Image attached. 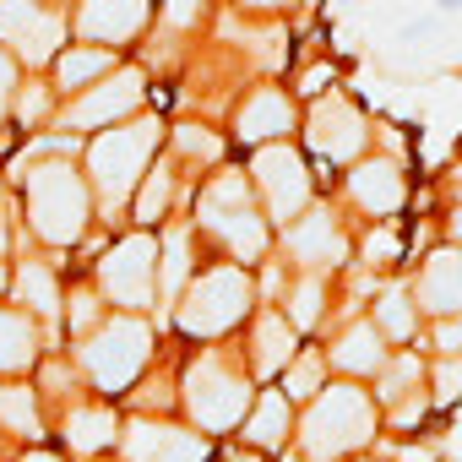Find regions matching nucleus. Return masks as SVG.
I'll list each match as a JSON object with an SVG mask.
<instances>
[{
	"label": "nucleus",
	"instance_id": "nucleus-1",
	"mask_svg": "<svg viewBox=\"0 0 462 462\" xmlns=\"http://www.w3.org/2000/svg\"><path fill=\"white\" fill-rule=\"evenodd\" d=\"M28 223L44 245H77L88 235L93 217V185L82 174V163H71V152H39V163H28Z\"/></svg>",
	"mask_w": 462,
	"mask_h": 462
},
{
	"label": "nucleus",
	"instance_id": "nucleus-2",
	"mask_svg": "<svg viewBox=\"0 0 462 462\" xmlns=\"http://www.w3.org/2000/svg\"><path fill=\"white\" fill-rule=\"evenodd\" d=\"M158 147H163V120H158V115L115 120V125H104V131L82 147V174H88V185H93L109 207H120V201L136 196V185H142L147 163L158 158Z\"/></svg>",
	"mask_w": 462,
	"mask_h": 462
},
{
	"label": "nucleus",
	"instance_id": "nucleus-3",
	"mask_svg": "<svg viewBox=\"0 0 462 462\" xmlns=\"http://www.w3.org/2000/svg\"><path fill=\"white\" fill-rule=\"evenodd\" d=\"M375 440V397L354 381L321 386L300 424V462H343Z\"/></svg>",
	"mask_w": 462,
	"mask_h": 462
},
{
	"label": "nucleus",
	"instance_id": "nucleus-4",
	"mask_svg": "<svg viewBox=\"0 0 462 462\" xmlns=\"http://www.w3.org/2000/svg\"><path fill=\"white\" fill-rule=\"evenodd\" d=\"M256 305V283L245 267H207L201 278H190V289L174 300V327L185 337H223L235 332Z\"/></svg>",
	"mask_w": 462,
	"mask_h": 462
},
{
	"label": "nucleus",
	"instance_id": "nucleus-5",
	"mask_svg": "<svg viewBox=\"0 0 462 462\" xmlns=\"http://www.w3.org/2000/svg\"><path fill=\"white\" fill-rule=\"evenodd\" d=\"M152 359V327L136 310H120L98 321L88 337H77V365L98 392H125Z\"/></svg>",
	"mask_w": 462,
	"mask_h": 462
},
{
	"label": "nucleus",
	"instance_id": "nucleus-6",
	"mask_svg": "<svg viewBox=\"0 0 462 462\" xmlns=\"http://www.w3.org/2000/svg\"><path fill=\"white\" fill-rule=\"evenodd\" d=\"M185 408L190 419L207 430V435H223V430H235L251 408V381L245 370L235 365H223V354H201L190 370H185Z\"/></svg>",
	"mask_w": 462,
	"mask_h": 462
},
{
	"label": "nucleus",
	"instance_id": "nucleus-7",
	"mask_svg": "<svg viewBox=\"0 0 462 462\" xmlns=\"http://www.w3.org/2000/svg\"><path fill=\"white\" fill-rule=\"evenodd\" d=\"M98 294L115 300L120 310H152L158 305V240L147 228L125 235L104 262H98Z\"/></svg>",
	"mask_w": 462,
	"mask_h": 462
},
{
	"label": "nucleus",
	"instance_id": "nucleus-8",
	"mask_svg": "<svg viewBox=\"0 0 462 462\" xmlns=\"http://www.w3.org/2000/svg\"><path fill=\"white\" fill-rule=\"evenodd\" d=\"M0 44L23 66H50L66 44V6L60 0H0Z\"/></svg>",
	"mask_w": 462,
	"mask_h": 462
},
{
	"label": "nucleus",
	"instance_id": "nucleus-9",
	"mask_svg": "<svg viewBox=\"0 0 462 462\" xmlns=\"http://www.w3.org/2000/svg\"><path fill=\"white\" fill-rule=\"evenodd\" d=\"M251 190H262L267 223H294L310 207V190H316L310 185V163L289 142H262V152L251 163Z\"/></svg>",
	"mask_w": 462,
	"mask_h": 462
},
{
	"label": "nucleus",
	"instance_id": "nucleus-10",
	"mask_svg": "<svg viewBox=\"0 0 462 462\" xmlns=\"http://www.w3.org/2000/svg\"><path fill=\"white\" fill-rule=\"evenodd\" d=\"M142 98H147V77L136 71V66H115V71H104L98 82H88L82 93H71V104H66V125L71 131H104V125H115V120H131L136 109H142Z\"/></svg>",
	"mask_w": 462,
	"mask_h": 462
},
{
	"label": "nucleus",
	"instance_id": "nucleus-11",
	"mask_svg": "<svg viewBox=\"0 0 462 462\" xmlns=\"http://www.w3.org/2000/svg\"><path fill=\"white\" fill-rule=\"evenodd\" d=\"M305 136H310V147H316L321 158H332V163H354V158H365V147H370V120H365L343 93H327V98L310 109Z\"/></svg>",
	"mask_w": 462,
	"mask_h": 462
},
{
	"label": "nucleus",
	"instance_id": "nucleus-12",
	"mask_svg": "<svg viewBox=\"0 0 462 462\" xmlns=\"http://www.w3.org/2000/svg\"><path fill=\"white\" fill-rule=\"evenodd\" d=\"M152 17V0H82L71 12V28L82 44H104V50H120L131 44Z\"/></svg>",
	"mask_w": 462,
	"mask_h": 462
},
{
	"label": "nucleus",
	"instance_id": "nucleus-13",
	"mask_svg": "<svg viewBox=\"0 0 462 462\" xmlns=\"http://www.w3.org/2000/svg\"><path fill=\"white\" fill-rule=\"evenodd\" d=\"M348 196H354V207L365 212V217H392V212H402V201H408V174H402V163L397 158H354L348 163Z\"/></svg>",
	"mask_w": 462,
	"mask_h": 462
},
{
	"label": "nucleus",
	"instance_id": "nucleus-14",
	"mask_svg": "<svg viewBox=\"0 0 462 462\" xmlns=\"http://www.w3.org/2000/svg\"><path fill=\"white\" fill-rule=\"evenodd\" d=\"M120 451H125V462H201L207 457V440L190 435V430H180V424L136 419V424H125Z\"/></svg>",
	"mask_w": 462,
	"mask_h": 462
},
{
	"label": "nucleus",
	"instance_id": "nucleus-15",
	"mask_svg": "<svg viewBox=\"0 0 462 462\" xmlns=\"http://www.w3.org/2000/svg\"><path fill=\"white\" fill-rule=\"evenodd\" d=\"M413 305L430 316H462V245H440L424 256L413 278Z\"/></svg>",
	"mask_w": 462,
	"mask_h": 462
},
{
	"label": "nucleus",
	"instance_id": "nucleus-16",
	"mask_svg": "<svg viewBox=\"0 0 462 462\" xmlns=\"http://www.w3.org/2000/svg\"><path fill=\"white\" fill-rule=\"evenodd\" d=\"M289 435H294V402L283 397V386L251 397V408H245V419H240V440H245V451H256V457H278V451L289 446Z\"/></svg>",
	"mask_w": 462,
	"mask_h": 462
},
{
	"label": "nucleus",
	"instance_id": "nucleus-17",
	"mask_svg": "<svg viewBox=\"0 0 462 462\" xmlns=\"http://www.w3.org/2000/svg\"><path fill=\"white\" fill-rule=\"evenodd\" d=\"M289 228V245H294V256L305 262V267H337L343 256H348V240H343V228H337V217L332 212H300L294 223H283Z\"/></svg>",
	"mask_w": 462,
	"mask_h": 462
},
{
	"label": "nucleus",
	"instance_id": "nucleus-18",
	"mask_svg": "<svg viewBox=\"0 0 462 462\" xmlns=\"http://www.w3.org/2000/svg\"><path fill=\"white\" fill-rule=\"evenodd\" d=\"M289 131H294V98L283 93V88H256L251 98H245V109H240V120H235V136L240 142H289Z\"/></svg>",
	"mask_w": 462,
	"mask_h": 462
},
{
	"label": "nucleus",
	"instance_id": "nucleus-19",
	"mask_svg": "<svg viewBox=\"0 0 462 462\" xmlns=\"http://www.w3.org/2000/svg\"><path fill=\"white\" fill-rule=\"evenodd\" d=\"M327 365H332V370H343L348 381L375 375V370L386 365V337H381V327H375V321H348V327L337 332V343H332Z\"/></svg>",
	"mask_w": 462,
	"mask_h": 462
},
{
	"label": "nucleus",
	"instance_id": "nucleus-20",
	"mask_svg": "<svg viewBox=\"0 0 462 462\" xmlns=\"http://www.w3.org/2000/svg\"><path fill=\"white\" fill-rule=\"evenodd\" d=\"M39 316L23 305H0V375H23L39 359Z\"/></svg>",
	"mask_w": 462,
	"mask_h": 462
},
{
	"label": "nucleus",
	"instance_id": "nucleus-21",
	"mask_svg": "<svg viewBox=\"0 0 462 462\" xmlns=\"http://www.w3.org/2000/svg\"><path fill=\"white\" fill-rule=\"evenodd\" d=\"M294 359V321L283 310H262L251 327V375H283Z\"/></svg>",
	"mask_w": 462,
	"mask_h": 462
},
{
	"label": "nucleus",
	"instance_id": "nucleus-22",
	"mask_svg": "<svg viewBox=\"0 0 462 462\" xmlns=\"http://www.w3.org/2000/svg\"><path fill=\"white\" fill-rule=\"evenodd\" d=\"M201 228H212V235L235 251L240 262H256L262 251H267V217L256 212V207H235V212H217V217H201Z\"/></svg>",
	"mask_w": 462,
	"mask_h": 462
},
{
	"label": "nucleus",
	"instance_id": "nucleus-23",
	"mask_svg": "<svg viewBox=\"0 0 462 462\" xmlns=\"http://www.w3.org/2000/svg\"><path fill=\"white\" fill-rule=\"evenodd\" d=\"M104 71H115V50H104V44H60V55H55V88L66 98L82 93L88 82H98Z\"/></svg>",
	"mask_w": 462,
	"mask_h": 462
},
{
	"label": "nucleus",
	"instance_id": "nucleus-24",
	"mask_svg": "<svg viewBox=\"0 0 462 462\" xmlns=\"http://www.w3.org/2000/svg\"><path fill=\"white\" fill-rule=\"evenodd\" d=\"M66 440H71V451H82V457H104V451L120 440L115 408H109V402H82V408L66 419Z\"/></svg>",
	"mask_w": 462,
	"mask_h": 462
},
{
	"label": "nucleus",
	"instance_id": "nucleus-25",
	"mask_svg": "<svg viewBox=\"0 0 462 462\" xmlns=\"http://www.w3.org/2000/svg\"><path fill=\"white\" fill-rule=\"evenodd\" d=\"M12 289H17V305L33 310L39 321H55V316H60V283H55V273H50L44 262H23Z\"/></svg>",
	"mask_w": 462,
	"mask_h": 462
},
{
	"label": "nucleus",
	"instance_id": "nucleus-26",
	"mask_svg": "<svg viewBox=\"0 0 462 462\" xmlns=\"http://www.w3.org/2000/svg\"><path fill=\"white\" fill-rule=\"evenodd\" d=\"M375 327H381L386 343H413V337H419L413 289H381V300H375Z\"/></svg>",
	"mask_w": 462,
	"mask_h": 462
},
{
	"label": "nucleus",
	"instance_id": "nucleus-27",
	"mask_svg": "<svg viewBox=\"0 0 462 462\" xmlns=\"http://www.w3.org/2000/svg\"><path fill=\"white\" fill-rule=\"evenodd\" d=\"M158 300H180V283H190V235L185 228H169L163 235V251H158Z\"/></svg>",
	"mask_w": 462,
	"mask_h": 462
},
{
	"label": "nucleus",
	"instance_id": "nucleus-28",
	"mask_svg": "<svg viewBox=\"0 0 462 462\" xmlns=\"http://www.w3.org/2000/svg\"><path fill=\"white\" fill-rule=\"evenodd\" d=\"M169 190H174V169L152 158V163H147V174H142V190H136L131 217H136V223H158V217H163V207H169Z\"/></svg>",
	"mask_w": 462,
	"mask_h": 462
},
{
	"label": "nucleus",
	"instance_id": "nucleus-29",
	"mask_svg": "<svg viewBox=\"0 0 462 462\" xmlns=\"http://www.w3.org/2000/svg\"><path fill=\"white\" fill-rule=\"evenodd\" d=\"M0 424L17 430L23 440H39V435H44V424H39V408H33V392H28V386H6V381H0Z\"/></svg>",
	"mask_w": 462,
	"mask_h": 462
},
{
	"label": "nucleus",
	"instance_id": "nucleus-30",
	"mask_svg": "<svg viewBox=\"0 0 462 462\" xmlns=\"http://www.w3.org/2000/svg\"><path fill=\"white\" fill-rule=\"evenodd\" d=\"M321 386H327V359L321 354H294L283 365V397L289 402H310Z\"/></svg>",
	"mask_w": 462,
	"mask_h": 462
},
{
	"label": "nucleus",
	"instance_id": "nucleus-31",
	"mask_svg": "<svg viewBox=\"0 0 462 462\" xmlns=\"http://www.w3.org/2000/svg\"><path fill=\"white\" fill-rule=\"evenodd\" d=\"M375 375H381V392H375L381 402H402V397H413V392H424V386H419V375H424V365H419L413 354H402L397 365L386 359V365H381Z\"/></svg>",
	"mask_w": 462,
	"mask_h": 462
},
{
	"label": "nucleus",
	"instance_id": "nucleus-32",
	"mask_svg": "<svg viewBox=\"0 0 462 462\" xmlns=\"http://www.w3.org/2000/svg\"><path fill=\"white\" fill-rule=\"evenodd\" d=\"M321 310H327V278H321V273H316V278H300L294 294H289V321H294V327H316Z\"/></svg>",
	"mask_w": 462,
	"mask_h": 462
},
{
	"label": "nucleus",
	"instance_id": "nucleus-33",
	"mask_svg": "<svg viewBox=\"0 0 462 462\" xmlns=\"http://www.w3.org/2000/svg\"><path fill=\"white\" fill-rule=\"evenodd\" d=\"M60 310H66V321H71V337H88L98 321H104V294L88 283V289H71L66 300H60Z\"/></svg>",
	"mask_w": 462,
	"mask_h": 462
},
{
	"label": "nucleus",
	"instance_id": "nucleus-34",
	"mask_svg": "<svg viewBox=\"0 0 462 462\" xmlns=\"http://www.w3.org/2000/svg\"><path fill=\"white\" fill-rule=\"evenodd\" d=\"M462 397V354H440L435 370H430V402H457Z\"/></svg>",
	"mask_w": 462,
	"mask_h": 462
},
{
	"label": "nucleus",
	"instance_id": "nucleus-35",
	"mask_svg": "<svg viewBox=\"0 0 462 462\" xmlns=\"http://www.w3.org/2000/svg\"><path fill=\"white\" fill-rule=\"evenodd\" d=\"M174 147H180L185 158H223V136H212V131H201V125H180V131H174Z\"/></svg>",
	"mask_w": 462,
	"mask_h": 462
},
{
	"label": "nucleus",
	"instance_id": "nucleus-36",
	"mask_svg": "<svg viewBox=\"0 0 462 462\" xmlns=\"http://www.w3.org/2000/svg\"><path fill=\"white\" fill-rule=\"evenodd\" d=\"M397 251H402V240L392 235V228H375V235L359 245V256H365V267H392L397 262Z\"/></svg>",
	"mask_w": 462,
	"mask_h": 462
},
{
	"label": "nucleus",
	"instance_id": "nucleus-37",
	"mask_svg": "<svg viewBox=\"0 0 462 462\" xmlns=\"http://www.w3.org/2000/svg\"><path fill=\"white\" fill-rule=\"evenodd\" d=\"M17 88H23V60L0 44V120L12 115V98H17Z\"/></svg>",
	"mask_w": 462,
	"mask_h": 462
},
{
	"label": "nucleus",
	"instance_id": "nucleus-38",
	"mask_svg": "<svg viewBox=\"0 0 462 462\" xmlns=\"http://www.w3.org/2000/svg\"><path fill=\"white\" fill-rule=\"evenodd\" d=\"M430 343H435V354H462V316H435Z\"/></svg>",
	"mask_w": 462,
	"mask_h": 462
},
{
	"label": "nucleus",
	"instance_id": "nucleus-39",
	"mask_svg": "<svg viewBox=\"0 0 462 462\" xmlns=\"http://www.w3.org/2000/svg\"><path fill=\"white\" fill-rule=\"evenodd\" d=\"M163 12H169V23H174V28H185V23H196V12H201V0H169Z\"/></svg>",
	"mask_w": 462,
	"mask_h": 462
},
{
	"label": "nucleus",
	"instance_id": "nucleus-40",
	"mask_svg": "<svg viewBox=\"0 0 462 462\" xmlns=\"http://www.w3.org/2000/svg\"><path fill=\"white\" fill-rule=\"evenodd\" d=\"M240 6H245V12H289L294 0H240Z\"/></svg>",
	"mask_w": 462,
	"mask_h": 462
},
{
	"label": "nucleus",
	"instance_id": "nucleus-41",
	"mask_svg": "<svg viewBox=\"0 0 462 462\" xmlns=\"http://www.w3.org/2000/svg\"><path fill=\"white\" fill-rule=\"evenodd\" d=\"M446 457H451V462H462V430H451V440H446Z\"/></svg>",
	"mask_w": 462,
	"mask_h": 462
},
{
	"label": "nucleus",
	"instance_id": "nucleus-42",
	"mask_svg": "<svg viewBox=\"0 0 462 462\" xmlns=\"http://www.w3.org/2000/svg\"><path fill=\"white\" fill-rule=\"evenodd\" d=\"M451 245H462V207L451 212Z\"/></svg>",
	"mask_w": 462,
	"mask_h": 462
},
{
	"label": "nucleus",
	"instance_id": "nucleus-43",
	"mask_svg": "<svg viewBox=\"0 0 462 462\" xmlns=\"http://www.w3.org/2000/svg\"><path fill=\"white\" fill-rule=\"evenodd\" d=\"M23 462H66V457H55V451H28Z\"/></svg>",
	"mask_w": 462,
	"mask_h": 462
},
{
	"label": "nucleus",
	"instance_id": "nucleus-44",
	"mask_svg": "<svg viewBox=\"0 0 462 462\" xmlns=\"http://www.w3.org/2000/svg\"><path fill=\"white\" fill-rule=\"evenodd\" d=\"M6 245H12V228H6V223H0V256H6Z\"/></svg>",
	"mask_w": 462,
	"mask_h": 462
},
{
	"label": "nucleus",
	"instance_id": "nucleus-45",
	"mask_svg": "<svg viewBox=\"0 0 462 462\" xmlns=\"http://www.w3.org/2000/svg\"><path fill=\"white\" fill-rule=\"evenodd\" d=\"M235 462H262V457H256V451H245V457H235Z\"/></svg>",
	"mask_w": 462,
	"mask_h": 462
},
{
	"label": "nucleus",
	"instance_id": "nucleus-46",
	"mask_svg": "<svg viewBox=\"0 0 462 462\" xmlns=\"http://www.w3.org/2000/svg\"><path fill=\"white\" fill-rule=\"evenodd\" d=\"M0 294H6V262H0Z\"/></svg>",
	"mask_w": 462,
	"mask_h": 462
},
{
	"label": "nucleus",
	"instance_id": "nucleus-47",
	"mask_svg": "<svg viewBox=\"0 0 462 462\" xmlns=\"http://www.w3.org/2000/svg\"><path fill=\"white\" fill-rule=\"evenodd\" d=\"M88 462H93V457H88Z\"/></svg>",
	"mask_w": 462,
	"mask_h": 462
}]
</instances>
